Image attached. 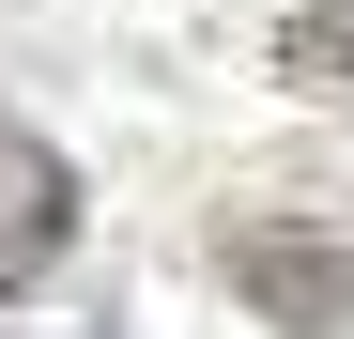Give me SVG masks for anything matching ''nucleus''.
I'll use <instances>...</instances> for the list:
<instances>
[{
  "mask_svg": "<svg viewBox=\"0 0 354 339\" xmlns=\"http://www.w3.org/2000/svg\"><path fill=\"white\" fill-rule=\"evenodd\" d=\"M216 262H231V293H247L262 324H292V339H354V232H324V216H247Z\"/></svg>",
  "mask_w": 354,
  "mask_h": 339,
  "instance_id": "nucleus-1",
  "label": "nucleus"
},
{
  "mask_svg": "<svg viewBox=\"0 0 354 339\" xmlns=\"http://www.w3.org/2000/svg\"><path fill=\"white\" fill-rule=\"evenodd\" d=\"M62 262H77V170L0 108V309H31Z\"/></svg>",
  "mask_w": 354,
  "mask_h": 339,
  "instance_id": "nucleus-2",
  "label": "nucleus"
},
{
  "mask_svg": "<svg viewBox=\"0 0 354 339\" xmlns=\"http://www.w3.org/2000/svg\"><path fill=\"white\" fill-rule=\"evenodd\" d=\"M262 62L292 77V93H354V0H308V16H277V46Z\"/></svg>",
  "mask_w": 354,
  "mask_h": 339,
  "instance_id": "nucleus-3",
  "label": "nucleus"
}]
</instances>
